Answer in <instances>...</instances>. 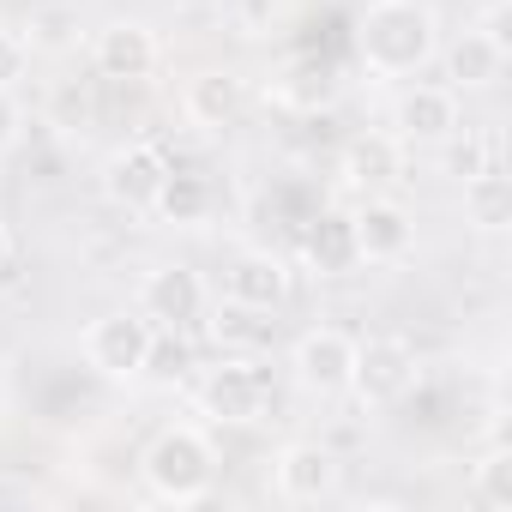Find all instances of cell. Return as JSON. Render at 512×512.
I'll return each mask as SVG.
<instances>
[{
  "label": "cell",
  "instance_id": "obj_1",
  "mask_svg": "<svg viewBox=\"0 0 512 512\" xmlns=\"http://www.w3.org/2000/svg\"><path fill=\"white\" fill-rule=\"evenodd\" d=\"M356 55L374 79H410L440 55V13L428 0H368L356 25Z\"/></svg>",
  "mask_w": 512,
  "mask_h": 512
},
{
  "label": "cell",
  "instance_id": "obj_2",
  "mask_svg": "<svg viewBox=\"0 0 512 512\" xmlns=\"http://www.w3.org/2000/svg\"><path fill=\"white\" fill-rule=\"evenodd\" d=\"M139 476H145V488H151L157 500H169V506H199V500L217 488V446H211L205 428L169 422V428H157V440L145 446Z\"/></svg>",
  "mask_w": 512,
  "mask_h": 512
},
{
  "label": "cell",
  "instance_id": "obj_3",
  "mask_svg": "<svg viewBox=\"0 0 512 512\" xmlns=\"http://www.w3.org/2000/svg\"><path fill=\"white\" fill-rule=\"evenodd\" d=\"M199 410L223 428H253V422H266L272 416V374L266 362H253V356H229L205 374L199 386Z\"/></svg>",
  "mask_w": 512,
  "mask_h": 512
},
{
  "label": "cell",
  "instance_id": "obj_4",
  "mask_svg": "<svg viewBox=\"0 0 512 512\" xmlns=\"http://www.w3.org/2000/svg\"><path fill=\"white\" fill-rule=\"evenodd\" d=\"M151 338H157V326L145 314H127V308L103 314V320L85 326V362L103 380H139L145 362H151Z\"/></svg>",
  "mask_w": 512,
  "mask_h": 512
},
{
  "label": "cell",
  "instance_id": "obj_5",
  "mask_svg": "<svg viewBox=\"0 0 512 512\" xmlns=\"http://www.w3.org/2000/svg\"><path fill=\"white\" fill-rule=\"evenodd\" d=\"M290 374L308 398H344L350 380H356V338L338 332V326H314L296 338L290 350Z\"/></svg>",
  "mask_w": 512,
  "mask_h": 512
},
{
  "label": "cell",
  "instance_id": "obj_6",
  "mask_svg": "<svg viewBox=\"0 0 512 512\" xmlns=\"http://www.w3.org/2000/svg\"><path fill=\"white\" fill-rule=\"evenodd\" d=\"M410 386H416V350H410L398 332L356 338V380H350V392H356L368 410L410 398Z\"/></svg>",
  "mask_w": 512,
  "mask_h": 512
},
{
  "label": "cell",
  "instance_id": "obj_7",
  "mask_svg": "<svg viewBox=\"0 0 512 512\" xmlns=\"http://www.w3.org/2000/svg\"><path fill=\"white\" fill-rule=\"evenodd\" d=\"M272 488H278V500H290V506H320V500H332V494L344 488V464H338V452L320 446V440H290V446L272 458Z\"/></svg>",
  "mask_w": 512,
  "mask_h": 512
},
{
  "label": "cell",
  "instance_id": "obj_8",
  "mask_svg": "<svg viewBox=\"0 0 512 512\" xmlns=\"http://www.w3.org/2000/svg\"><path fill=\"white\" fill-rule=\"evenodd\" d=\"M284 296H290V266L272 247H241L223 266V302L235 314H272L284 308Z\"/></svg>",
  "mask_w": 512,
  "mask_h": 512
},
{
  "label": "cell",
  "instance_id": "obj_9",
  "mask_svg": "<svg viewBox=\"0 0 512 512\" xmlns=\"http://www.w3.org/2000/svg\"><path fill=\"white\" fill-rule=\"evenodd\" d=\"M169 169H175V163L163 157V145L127 139V145L109 151V163H103V193H109V205H121V211H151V199H157V187H163Z\"/></svg>",
  "mask_w": 512,
  "mask_h": 512
},
{
  "label": "cell",
  "instance_id": "obj_10",
  "mask_svg": "<svg viewBox=\"0 0 512 512\" xmlns=\"http://www.w3.org/2000/svg\"><path fill=\"white\" fill-rule=\"evenodd\" d=\"M458 133V91L452 85H404L392 103L398 145H446Z\"/></svg>",
  "mask_w": 512,
  "mask_h": 512
},
{
  "label": "cell",
  "instance_id": "obj_11",
  "mask_svg": "<svg viewBox=\"0 0 512 512\" xmlns=\"http://www.w3.org/2000/svg\"><path fill=\"white\" fill-rule=\"evenodd\" d=\"M139 314H145L151 326H163V332L193 326V320L205 314V284H199V272H193V266H157V272H145V284H139Z\"/></svg>",
  "mask_w": 512,
  "mask_h": 512
},
{
  "label": "cell",
  "instance_id": "obj_12",
  "mask_svg": "<svg viewBox=\"0 0 512 512\" xmlns=\"http://www.w3.org/2000/svg\"><path fill=\"white\" fill-rule=\"evenodd\" d=\"M350 223H356V253H362V266H392V260H404V253L416 247L410 211H404L398 199H386V193H368V205L350 211Z\"/></svg>",
  "mask_w": 512,
  "mask_h": 512
},
{
  "label": "cell",
  "instance_id": "obj_13",
  "mask_svg": "<svg viewBox=\"0 0 512 512\" xmlns=\"http://www.w3.org/2000/svg\"><path fill=\"white\" fill-rule=\"evenodd\" d=\"M91 55H97V73L103 79H151L157 61H163V43H157V31L145 19H109L97 31V49Z\"/></svg>",
  "mask_w": 512,
  "mask_h": 512
},
{
  "label": "cell",
  "instance_id": "obj_14",
  "mask_svg": "<svg viewBox=\"0 0 512 512\" xmlns=\"http://www.w3.org/2000/svg\"><path fill=\"white\" fill-rule=\"evenodd\" d=\"M506 73V37L494 31H464L452 49H446V85L452 91H488L494 79Z\"/></svg>",
  "mask_w": 512,
  "mask_h": 512
},
{
  "label": "cell",
  "instance_id": "obj_15",
  "mask_svg": "<svg viewBox=\"0 0 512 512\" xmlns=\"http://www.w3.org/2000/svg\"><path fill=\"white\" fill-rule=\"evenodd\" d=\"M241 97H247V91H241V79H235V73H223V67H211V73H193V79H187L181 109H187V121H193V127L223 133V127H235Z\"/></svg>",
  "mask_w": 512,
  "mask_h": 512
},
{
  "label": "cell",
  "instance_id": "obj_16",
  "mask_svg": "<svg viewBox=\"0 0 512 512\" xmlns=\"http://www.w3.org/2000/svg\"><path fill=\"white\" fill-rule=\"evenodd\" d=\"M151 211H157L163 223H175V229H199V223H211V211H217V187H211V175H199V169H169L163 187H157V199H151Z\"/></svg>",
  "mask_w": 512,
  "mask_h": 512
},
{
  "label": "cell",
  "instance_id": "obj_17",
  "mask_svg": "<svg viewBox=\"0 0 512 512\" xmlns=\"http://www.w3.org/2000/svg\"><path fill=\"white\" fill-rule=\"evenodd\" d=\"M398 163H404V145L392 133H356L344 145V181L356 193H386L398 181Z\"/></svg>",
  "mask_w": 512,
  "mask_h": 512
},
{
  "label": "cell",
  "instance_id": "obj_18",
  "mask_svg": "<svg viewBox=\"0 0 512 512\" xmlns=\"http://www.w3.org/2000/svg\"><path fill=\"white\" fill-rule=\"evenodd\" d=\"M308 266H314L320 278H350V272L362 266L350 211H320V217H314V229H308Z\"/></svg>",
  "mask_w": 512,
  "mask_h": 512
},
{
  "label": "cell",
  "instance_id": "obj_19",
  "mask_svg": "<svg viewBox=\"0 0 512 512\" xmlns=\"http://www.w3.org/2000/svg\"><path fill=\"white\" fill-rule=\"evenodd\" d=\"M464 223L470 229H488V235L512 223V181L500 169H482V175L464 181Z\"/></svg>",
  "mask_w": 512,
  "mask_h": 512
},
{
  "label": "cell",
  "instance_id": "obj_20",
  "mask_svg": "<svg viewBox=\"0 0 512 512\" xmlns=\"http://www.w3.org/2000/svg\"><path fill=\"white\" fill-rule=\"evenodd\" d=\"M470 488L488 512H512V452L506 446H488L470 470Z\"/></svg>",
  "mask_w": 512,
  "mask_h": 512
},
{
  "label": "cell",
  "instance_id": "obj_21",
  "mask_svg": "<svg viewBox=\"0 0 512 512\" xmlns=\"http://www.w3.org/2000/svg\"><path fill=\"white\" fill-rule=\"evenodd\" d=\"M446 145H452V157H446V163H452V175H458V181H470V175H482V169H500V163H494V139H488V133H464V139L452 133Z\"/></svg>",
  "mask_w": 512,
  "mask_h": 512
},
{
  "label": "cell",
  "instance_id": "obj_22",
  "mask_svg": "<svg viewBox=\"0 0 512 512\" xmlns=\"http://www.w3.org/2000/svg\"><path fill=\"white\" fill-rule=\"evenodd\" d=\"M73 25H79L73 7H37L31 13V43L37 49H67L73 43Z\"/></svg>",
  "mask_w": 512,
  "mask_h": 512
},
{
  "label": "cell",
  "instance_id": "obj_23",
  "mask_svg": "<svg viewBox=\"0 0 512 512\" xmlns=\"http://www.w3.org/2000/svg\"><path fill=\"white\" fill-rule=\"evenodd\" d=\"M278 7H284V0H235V25H241V37H266V31L278 25Z\"/></svg>",
  "mask_w": 512,
  "mask_h": 512
},
{
  "label": "cell",
  "instance_id": "obj_24",
  "mask_svg": "<svg viewBox=\"0 0 512 512\" xmlns=\"http://www.w3.org/2000/svg\"><path fill=\"white\" fill-rule=\"evenodd\" d=\"M19 133H25V103H19L7 85H0V151L19 145Z\"/></svg>",
  "mask_w": 512,
  "mask_h": 512
},
{
  "label": "cell",
  "instance_id": "obj_25",
  "mask_svg": "<svg viewBox=\"0 0 512 512\" xmlns=\"http://www.w3.org/2000/svg\"><path fill=\"white\" fill-rule=\"evenodd\" d=\"M19 67H25V49H19V43H13L7 31H0V79H13Z\"/></svg>",
  "mask_w": 512,
  "mask_h": 512
},
{
  "label": "cell",
  "instance_id": "obj_26",
  "mask_svg": "<svg viewBox=\"0 0 512 512\" xmlns=\"http://www.w3.org/2000/svg\"><path fill=\"white\" fill-rule=\"evenodd\" d=\"M13 266V235H7V223H0V272Z\"/></svg>",
  "mask_w": 512,
  "mask_h": 512
}]
</instances>
